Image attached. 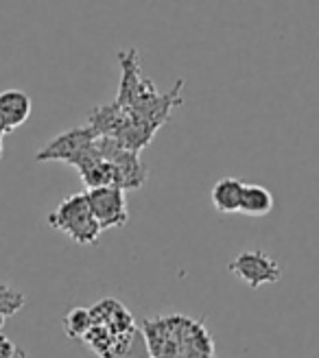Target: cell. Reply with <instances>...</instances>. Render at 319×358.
Returning <instances> with one entry per match:
<instances>
[{"instance_id": "obj_1", "label": "cell", "mask_w": 319, "mask_h": 358, "mask_svg": "<svg viewBox=\"0 0 319 358\" xmlns=\"http://www.w3.org/2000/svg\"><path fill=\"white\" fill-rule=\"evenodd\" d=\"M48 225L62 231L68 238H73L77 245H97L101 236V227L94 219V214L87 206L85 192L70 194L48 214Z\"/></svg>"}, {"instance_id": "obj_2", "label": "cell", "mask_w": 319, "mask_h": 358, "mask_svg": "<svg viewBox=\"0 0 319 358\" xmlns=\"http://www.w3.org/2000/svg\"><path fill=\"white\" fill-rule=\"evenodd\" d=\"M94 142L97 134L90 127H75L46 142V147L35 155V159L38 162H52L55 159V162L75 164L81 171L101 157Z\"/></svg>"}, {"instance_id": "obj_3", "label": "cell", "mask_w": 319, "mask_h": 358, "mask_svg": "<svg viewBox=\"0 0 319 358\" xmlns=\"http://www.w3.org/2000/svg\"><path fill=\"white\" fill-rule=\"evenodd\" d=\"M229 273L241 280L250 289H260L262 284H276L282 278V266L260 249L241 252L232 262L227 264Z\"/></svg>"}, {"instance_id": "obj_4", "label": "cell", "mask_w": 319, "mask_h": 358, "mask_svg": "<svg viewBox=\"0 0 319 358\" xmlns=\"http://www.w3.org/2000/svg\"><path fill=\"white\" fill-rule=\"evenodd\" d=\"M87 206H90L94 219L101 227L105 229H118L127 223V199L125 190H120L116 186H105V188H94L85 192Z\"/></svg>"}, {"instance_id": "obj_5", "label": "cell", "mask_w": 319, "mask_h": 358, "mask_svg": "<svg viewBox=\"0 0 319 358\" xmlns=\"http://www.w3.org/2000/svg\"><path fill=\"white\" fill-rule=\"evenodd\" d=\"M118 62H120V70H122V79H120L116 103L122 107V110H129V107L134 105V101L138 99L140 90H143V83H145L143 75H140L138 50L136 48L120 50L118 52Z\"/></svg>"}, {"instance_id": "obj_6", "label": "cell", "mask_w": 319, "mask_h": 358, "mask_svg": "<svg viewBox=\"0 0 319 358\" xmlns=\"http://www.w3.org/2000/svg\"><path fill=\"white\" fill-rule=\"evenodd\" d=\"M31 116V96L22 90L0 92V134H9Z\"/></svg>"}, {"instance_id": "obj_7", "label": "cell", "mask_w": 319, "mask_h": 358, "mask_svg": "<svg viewBox=\"0 0 319 358\" xmlns=\"http://www.w3.org/2000/svg\"><path fill=\"white\" fill-rule=\"evenodd\" d=\"M108 162H112L118 171V188L120 190H136L140 186H145L147 166L138 159V153L127 151L122 147L112 155V159H108Z\"/></svg>"}, {"instance_id": "obj_8", "label": "cell", "mask_w": 319, "mask_h": 358, "mask_svg": "<svg viewBox=\"0 0 319 358\" xmlns=\"http://www.w3.org/2000/svg\"><path fill=\"white\" fill-rule=\"evenodd\" d=\"M243 190H245V184L241 182V179L223 177L210 190L212 206H215V210L219 214H236V212H241Z\"/></svg>"}, {"instance_id": "obj_9", "label": "cell", "mask_w": 319, "mask_h": 358, "mask_svg": "<svg viewBox=\"0 0 319 358\" xmlns=\"http://www.w3.org/2000/svg\"><path fill=\"white\" fill-rule=\"evenodd\" d=\"M276 201L269 188L258 184H245L243 199H241V214L245 217H267L271 214Z\"/></svg>"}, {"instance_id": "obj_10", "label": "cell", "mask_w": 319, "mask_h": 358, "mask_svg": "<svg viewBox=\"0 0 319 358\" xmlns=\"http://www.w3.org/2000/svg\"><path fill=\"white\" fill-rule=\"evenodd\" d=\"M92 328V315L87 308H73L64 319V330L70 338H85Z\"/></svg>"}, {"instance_id": "obj_11", "label": "cell", "mask_w": 319, "mask_h": 358, "mask_svg": "<svg viewBox=\"0 0 319 358\" xmlns=\"http://www.w3.org/2000/svg\"><path fill=\"white\" fill-rule=\"evenodd\" d=\"M24 303H27L24 293L15 291L13 286L0 282V315H3L5 319H9V317H13L17 310H22Z\"/></svg>"}, {"instance_id": "obj_12", "label": "cell", "mask_w": 319, "mask_h": 358, "mask_svg": "<svg viewBox=\"0 0 319 358\" xmlns=\"http://www.w3.org/2000/svg\"><path fill=\"white\" fill-rule=\"evenodd\" d=\"M118 358H151V352H149V345H147V338H145L143 330L136 332L134 341H132V348L122 356H118Z\"/></svg>"}, {"instance_id": "obj_13", "label": "cell", "mask_w": 319, "mask_h": 358, "mask_svg": "<svg viewBox=\"0 0 319 358\" xmlns=\"http://www.w3.org/2000/svg\"><path fill=\"white\" fill-rule=\"evenodd\" d=\"M3 326H5V317L0 315V332H3Z\"/></svg>"}]
</instances>
